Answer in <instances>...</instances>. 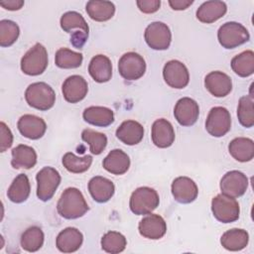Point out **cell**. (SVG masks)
<instances>
[{"instance_id": "1", "label": "cell", "mask_w": 254, "mask_h": 254, "mask_svg": "<svg viewBox=\"0 0 254 254\" xmlns=\"http://www.w3.org/2000/svg\"><path fill=\"white\" fill-rule=\"evenodd\" d=\"M89 207L81 191L76 188L65 189L57 204L59 214L65 219H76L83 216Z\"/></svg>"}, {"instance_id": "2", "label": "cell", "mask_w": 254, "mask_h": 254, "mask_svg": "<svg viewBox=\"0 0 254 254\" xmlns=\"http://www.w3.org/2000/svg\"><path fill=\"white\" fill-rule=\"evenodd\" d=\"M62 29L70 33V43L76 49H82L88 39L89 28L81 14L75 11H68L63 14L60 21Z\"/></svg>"}, {"instance_id": "3", "label": "cell", "mask_w": 254, "mask_h": 254, "mask_svg": "<svg viewBox=\"0 0 254 254\" xmlns=\"http://www.w3.org/2000/svg\"><path fill=\"white\" fill-rule=\"evenodd\" d=\"M27 103L38 110L46 111L51 109L56 102V93L54 89L46 82H34L30 84L25 91Z\"/></svg>"}, {"instance_id": "4", "label": "cell", "mask_w": 254, "mask_h": 254, "mask_svg": "<svg viewBox=\"0 0 254 254\" xmlns=\"http://www.w3.org/2000/svg\"><path fill=\"white\" fill-rule=\"evenodd\" d=\"M160 203L158 192L149 187H141L136 189L129 201L130 209L136 215H144L152 213Z\"/></svg>"}, {"instance_id": "5", "label": "cell", "mask_w": 254, "mask_h": 254, "mask_svg": "<svg viewBox=\"0 0 254 254\" xmlns=\"http://www.w3.org/2000/svg\"><path fill=\"white\" fill-rule=\"evenodd\" d=\"M217 39L224 49H234L248 42L250 35L242 24L226 22L218 29Z\"/></svg>"}, {"instance_id": "6", "label": "cell", "mask_w": 254, "mask_h": 254, "mask_svg": "<svg viewBox=\"0 0 254 254\" xmlns=\"http://www.w3.org/2000/svg\"><path fill=\"white\" fill-rule=\"evenodd\" d=\"M48 66V53L46 48L40 44H35L21 59V69L27 75L42 74Z\"/></svg>"}, {"instance_id": "7", "label": "cell", "mask_w": 254, "mask_h": 254, "mask_svg": "<svg viewBox=\"0 0 254 254\" xmlns=\"http://www.w3.org/2000/svg\"><path fill=\"white\" fill-rule=\"evenodd\" d=\"M211 211L218 221L222 223H230L239 218L240 207L235 198L221 193L212 198Z\"/></svg>"}, {"instance_id": "8", "label": "cell", "mask_w": 254, "mask_h": 254, "mask_svg": "<svg viewBox=\"0 0 254 254\" xmlns=\"http://www.w3.org/2000/svg\"><path fill=\"white\" fill-rule=\"evenodd\" d=\"M37 196L43 201L50 200L59 188L62 178L60 173L52 167H44L37 176Z\"/></svg>"}, {"instance_id": "9", "label": "cell", "mask_w": 254, "mask_h": 254, "mask_svg": "<svg viewBox=\"0 0 254 254\" xmlns=\"http://www.w3.org/2000/svg\"><path fill=\"white\" fill-rule=\"evenodd\" d=\"M118 71L126 80H137L146 71L145 60L137 53H126L118 62Z\"/></svg>"}, {"instance_id": "10", "label": "cell", "mask_w": 254, "mask_h": 254, "mask_svg": "<svg viewBox=\"0 0 254 254\" xmlns=\"http://www.w3.org/2000/svg\"><path fill=\"white\" fill-rule=\"evenodd\" d=\"M231 128L229 111L222 106L212 107L205 121V129L213 137H222Z\"/></svg>"}, {"instance_id": "11", "label": "cell", "mask_w": 254, "mask_h": 254, "mask_svg": "<svg viewBox=\"0 0 254 254\" xmlns=\"http://www.w3.org/2000/svg\"><path fill=\"white\" fill-rule=\"evenodd\" d=\"M144 38L151 49L164 51L171 45L172 33L167 24L163 22H153L147 26Z\"/></svg>"}, {"instance_id": "12", "label": "cell", "mask_w": 254, "mask_h": 254, "mask_svg": "<svg viewBox=\"0 0 254 254\" xmlns=\"http://www.w3.org/2000/svg\"><path fill=\"white\" fill-rule=\"evenodd\" d=\"M219 187L222 194L233 198L239 197L248 188V178L242 172L230 171L221 178Z\"/></svg>"}, {"instance_id": "13", "label": "cell", "mask_w": 254, "mask_h": 254, "mask_svg": "<svg viewBox=\"0 0 254 254\" xmlns=\"http://www.w3.org/2000/svg\"><path fill=\"white\" fill-rule=\"evenodd\" d=\"M163 76L170 87L177 89L186 87L190 81V73L187 66L177 60L169 61L164 65Z\"/></svg>"}, {"instance_id": "14", "label": "cell", "mask_w": 254, "mask_h": 254, "mask_svg": "<svg viewBox=\"0 0 254 254\" xmlns=\"http://www.w3.org/2000/svg\"><path fill=\"white\" fill-rule=\"evenodd\" d=\"M199 107L195 100L190 97L179 99L174 108V116L182 126H191L198 119Z\"/></svg>"}, {"instance_id": "15", "label": "cell", "mask_w": 254, "mask_h": 254, "mask_svg": "<svg viewBox=\"0 0 254 254\" xmlns=\"http://www.w3.org/2000/svg\"><path fill=\"white\" fill-rule=\"evenodd\" d=\"M172 194L180 203H190L198 194L196 184L189 177H178L172 183Z\"/></svg>"}, {"instance_id": "16", "label": "cell", "mask_w": 254, "mask_h": 254, "mask_svg": "<svg viewBox=\"0 0 254 254\" xmlns=\"http://www.w3.org/2000/svg\"><path fill=\"white\" fill-rule=\"evenodd\" d=\"M88 85L86 80L77 74L68 76L62 85L64 98L69 103L81 101L87 94Z\"/></svg>"}, {"instance_id": "17", "label": "cell", "mask_w": 254, "mask_h": 254, "mask_svg": "<svg viewBox=\"0 0 254 254\" xmlns=\"http://www.w3.org/2000/svg\"><path fill=\"white\" fill-rule=\"evenodd\" d=\"M138 229L143 237L157 240L166 234L167 223L161 215L149 213L140 220Z\"/></svg>"}, {"instance_id": "18", "label": "cell", "mask_w": 254, "mask_h": 254, "mask_svg": "<svg viewBox=\"0 0 254 254\" xmlns=\"http://www.w3.org/2000/svg\"><path fill=\"white\" fill-rule=\"evenodd\" d=\"M19 132L26 138L38 140L42 138L47 130V124L41 117L32 114H25L20 117L17 123Z\"/></svg>"}, {"instance_id": "19", "label": "cell", "mask_w": 254, "mask_h": 254, "mask_svg": "<svg viewBox=\"0 0 254 254\" xmlns=\"http://www.w3.org/2000/svg\"><path fill=\"white\" fill-rule=\"evenodd\" d=\"M204 86L213 96L224 97L232 90V80L222 71H210L204 77Z\"/></svg>"}, {"instance_id": "20", "label": "cell", "mask_w": 254, "mask_h": 254, "mask_svg": "<svg viewBox=\"0 0 254 254\" xmlns=\"http://www.w3.org/2000/svg\"><path fill=\"white\" fill-rule=\"evenodd\" d=\"M152 141L158 148H168L175 141V130L170 121L165 118L157 119L152 125Z\"/></svg>"}, {"instance_id": "21", "label": "cell", "mask_w": 254, "mask_h": 254, "mask_svg": "<svg viewBox=\"0 0 254 254\" xmlns=\"http://www.w3.org/2000/svg\"><path fill=\"white\" fill-rule=\"evenodd\" d=\"M83 242L82 233L75 227H66L57 236L56 246L64 253H72L78 250Z\"/></svg>"}, {"instance_id": "22", "label": "cell", "mask_w": 254, "mask_h": 254, "mask_svg": "<svg viewBox=\"0 0 254 254\" xmlns=\"http://www.w3.org/2000/svg\"><path fill=\"white\" fill-rule=\"evenodd\" d=\"M116 137L124 144L133 146L140 143L144 137V127L135 120L123 121L117 128Z\"/></svg>"}, {"instance_id": "23", "label": "cell", "mask_w": 254, "mask_h": 254, "mask_svg": "<svg viewBox=\"0 0 254 254\" xmlns=\"http://www.w3.org/2000/svg\"><path fill=\"white\" fill-rule=\"evenodd\" d=\"M88 190L95 201L103 203L113 196L115 186L110 180L101 176H96L88 182Z\"/></svg>"}, {"instance_id": "24", "label": "cell", "mask_w": 254, "mask_h": 254, "mask_svg": "<svg viewBox=\"0 0 254 254\" xmlns=\"http://www.w3.org/2000/svg\"><path fill=\"white\" fill-rule=\"evenodd\" d=\"M227 11V6L223 1L211 0L203 2L196 10V18L201 23L211 24L222 18Z\"/></svg>"}, {"instance_id": "25", "label": "cell", "mask_w": 254, "mask_h": 254, "mask_svg": "<svg viewBox=\"0 0 254 254\" xmlns=\"http://www.w3.org/2000/svg\"><path fill=\"white\" fill-rule=\"evenodd\" d=\"M88 72L96 82L103 83L109 81L112 76L111 61L104 55L93 57L88 65Z\"/></svg>"}, {"instance_id": "26", "label": "cell", "mask_w": 254, "mask_h": 254, "mask_svg": "<svg viewBox=\"0 0 254 254\" xmlns=\"http://www.w3.org/2000/svg\"><path fill=\"white\" fill-rule=\"evenodd\" d=\"M103 168L113 175H123L130 167V159L128 155L120 149H114L108 153L103 159Z\"/></svg>"}, {"instance_id": "27", "label": "cell", "mask_w": 254, "mask_h": 254, "mask_svg": "<svg viewBox=\"0 0 254 254\" xmlns=\"http://www.w3.org/2000/svg\"><path fill=\"white\" fill-rule=\"evenodd\" d=\"M82 117L88 124L107 127L114 122V112L104 106H89L84 109Z\"/></svg>"}, {"instance_id": "28", "label": "cell", "mask_w": 254, "mask_h": 254, "mask_svg": "<svg viewBox=\"0 0 254 254\" xmlns=\"http://www.w3.org/2000/svg\"><path fill=\"white\" fill-rule=\"evenodd\" d=\"M11 166L14 169H31L37 164V153L34 148L20 144L16 146L12 152Z\"/></svg>"}, {"instance_id": "29", "label": "cell", "mask_w": 254, "mask_h": 254, "mask_svg": "<svg viewBox=\"0 0 254 254\" xmlns=\"http://www.w3.org/2000/svg\"><path fill=\"white\" fill-rule=\"evenodd\" d=\"M228 151L236 161L249 162L254 157V142L250 138H235L229 143Z\"/></svg>"}, {"instance_id": "30", "label": "cell", "mask_w": 254, "mask_h": 254, "mask_svg": "<svg viewBox=\"0 0 254 254\" xmlns=\"http://www.w3.org/2000/svg\"><path fill=\"white\" fill-rule=\"evenodd\" d=\"M249 242V234L246 230L241 228H232L225 231L221 238L220 243L226 250L240 251L244 249Z\"/></svg>"}, {"instance_id": "31", "label": "cell", "mask_w": 254, "mask_h": 254, "mask_svg": "<svg viewBox=\"0 0 254 254\" xmlns=\"http://www.w3.org/2000/svg\"><path fill=\"white\" fill-rule=\"evenodd\" d=\"M87 15L94 21L105 22L110 20L115 13V6L110 1L91 0L86 3Z\"/></svg>"}, {"instance_id": "32", "label": "cell", "mask_w": 254, "mask_h": 254, "mask_svg": "<svg viewBox=\"0 0 254 254\" xmlns=\"http://www.w3.org/2000/svg\"><path fill=\"white\" fill-rule=\"evenodd\" d=\"M30 191L31 186L27 175L19 174L9 187L7 190V196L11 201L15 203H21L27 200L30 195Z\"/></svg>"}, {"instance_id": "33", "label": "cell", "mask_w": 254, "mask_h": 254, "mask_svg": "<svg viewBox=\"0 0 254 254\" xmlns=\"http://www.w3.org/2000/svg\"><path fill=\"white\" fill-rule=\"evenodd\" d=\"M232 70L241 77H247L254 73V53L244 51L231 60Z\"/></svg>"}, {"instance_id": "34", "label": "cell", "mask_w": 254, "mask_h": 254, "mask_svg": "<svg viewBox=\"0 0 254 254\" xmlns=\"http://www.w3.org/2000/svg\"><path fill=\"white\" fill-rule=\"evenodd\" d=\"M45 235L43 230L38 226H31L26 229L21 236V247L28 252H36L44 244Z\"/></svg>"}, {"instance_id": "35", "label": "cell", "mask_w": 254, "mask_h": 254, "mask_svg": "<svg viewBox=\"0 0 254 254\" xmlns=\"http://www.w3.org/2000/svg\"><path fill=\"white\" fill-rule=\"evenodd\" d=\"M83 57L80 53L73 52L66 48H61L55 56L56 65L60 68H76L81 65Z\"/></svg>"}, {"instance_id": "36", "label": "cell", "mask_w": 254, "mask_h": 254, "mask_svg": "<svg viewBox=\"0 0 254 254\" xmlns=\"http://www.w3.org/2000/svg\"><path fill=\"white\" fill-rule=\"evenodd\" d=\"M64 167L70 173L81 174L89 169L92 164V157L90 155H85L82 157H77L71 152H67L63 157Z\"/></svg>"}, {"instance_id": "37", "label": "cell", "mask_w": 254, "mask_h": 254, "mask_svg": "<svg viewBox=\"0 0 254 254\" xmlns=\"http://www.w3.org/2000/svg\"><path fill=\"white\" fill-rule=\"evenodd\" d=\"M127 245V240L123 234L117 231H108L101 238V248L111 254H116L124 251Z\"/></svg>"}, {"instance_id": "38", "label": "cell", "mask_w": 254, "mask_h": 254, "mask_svg": "<svg viewBox=\"0 0 254 254\" xmlns=\"http://www.w3.org/2000/svg\"><path fill=\"white\" fill-rule=\"evenodd\" d=\"M253 96L245 95L240 97L237 107V117L240 124L246 128L254 125V108Z\"/></svg>"}, {"instance_id": "39", "label": "cell", "mask_w": 254, "mask_h": 254, "mask_svg": "<svg viewBox=\"0 0 254 254\" xmlns=\"http://www.w3.org/2000/svg\"><path fill=\"white\" fill-rule=\"evenodd\" d=\"M81 139L89 145V151L93 155L101 154L107 146L106 135L89 128L82 131Z\"/></svg>"}, {"instance_id": "40", "label": "cell", "mask_w": 254, "mask_h": 254, "mask_svg": "<svg viewBox=\"0 0 254 254\" xmlns=\"http://www.w3.org/2000/svg\"><path fill=\"white\" fill-rule=\"evenodd\" d=\"M20 35L19 26L11 20L0 21V46L10 47L12 46Z\"/></svg>"}, {"instance_id": "41", "label": "cell", "mask_w": 254, "mask_h": 254, "mask_svg": "<svg viewBox=\"0 0 254 254\" xmlns=\"http://www.w3.org/2000/svg\"><path fill=\"white\" fill-rule=\"evenodd\" d=\"M0 152H5L7 149H9L13 144V134L9 127L4 123H0Z\"/></svg>"}, {"instance_id": "42", "label": "cell", "mask_w": 254, "mask_h": 254, "mask_svg": "<svg viewBox=\"0 0 254 254\" xmlns=\"http://www.w3.org/2000/svg\"><path fill=\"white\" fill-rule=\"evenodd\" d=\"M139 10L146 14L155 13L160 9L161 1L160 0H138L136 2Z\"/></svg>"}, {"instance_id": "43", "label": "cell", "mask_w": 254, "mask_h": 254, "mask_svg": "<svg viewBox=\"0 0 254 254\" xmlns=\"http://www.w3.org/2000/svg\"><path fill=\"white\" fill-rule=\"evenodd\" d=\"M24 5L23 0H6V1H1L0 6H2L6 10L10 11H16L20 10Z\"/></svg>"}, {"instance_id": "44", "label": "cell", "mask_w": 254, "mask_h": 254, "mask_svg": "<svg viewBox=\"0 0 254 254\" xmlns=\"http://www.w3.org/2000/svg\"><path fill=\"white\" fill-rule=\"evenodd\" d=\"M193 3L191 0H170L169 5L173 10L177 11H182L186 10L189 6H190Z\"/></svg>"}]
</instances>
